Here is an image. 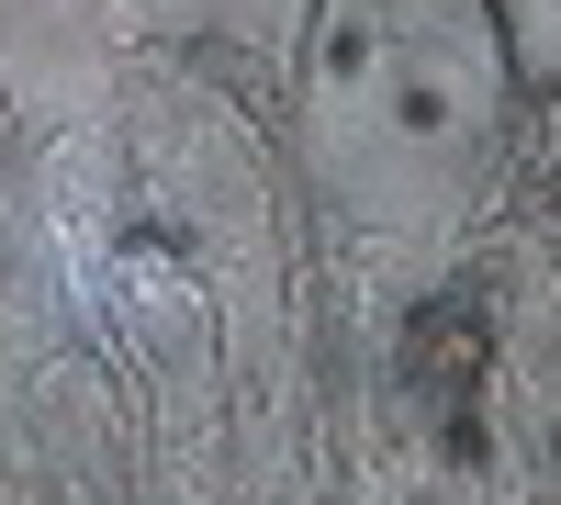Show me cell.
Returning <instances> with one entry per match:
<instances>
[{
	"instance_id": "obj_1",
	"label": "cell",
	"mask_w": 561,
	"mask_h": 505,
	"mask_svg": "<svg viewBox=\"0 0 561 505\" xmlns=\"http://www.w3.org/2000/svg\"><path fill=\"white\" fill-rule=\"evenodd\" d=\"M472 382L483 371V314L472 303H427V314H415V382Z\"/></svg>"
}]
</instances>
